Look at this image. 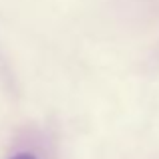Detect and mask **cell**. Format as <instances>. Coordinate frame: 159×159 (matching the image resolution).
<instances>
[{"label": "cell", "instance_id": "cell-1", "mask_svg": "<svg viewBox=\"0 0 159 159\" xmlns=\"http://www.w3.org/2000/svg\"><path fill=\"white\" fill-rule=\"evenodd\" d=\"M10 159H39L34 155V153H28V151H20V153H16V155H12Z\"/></svg>", "mask_w": 159, "mask_h": 159}]
</instances>
